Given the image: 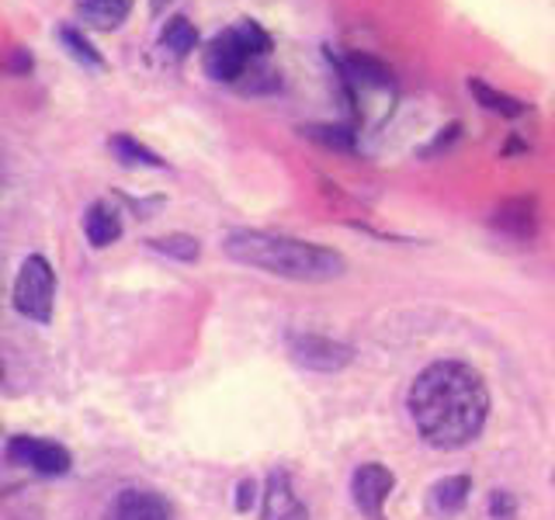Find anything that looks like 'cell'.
<instances>
[{"instance_id": "obj_1", "label": "cell", "mask_w": 555, "mask_h": 520, "mask_svg": "<svg viewBox=\"0 0 555 520\" xmlns=\"http://www.w3.org/2000/svg\"><path fill=\"white\" fill-rule=\"evenodd\" d=\"M410 416L430 447L455 451L479 438L490 416V392L479 372L462 361H438L416 375Z\"/></svg>"}, {"instance_id": "obj_20", "label": "cell", "mask_w": 555, "mask_h": 520, "mask_svg": "<svg viewBox=\"0 0 555 520\" xmlns=\"http://www.w3.org/2000/svg\"><path fill=\"white\" fill-rule=\"evenodd\" d=\"M312 143H320V146H326V150H340V153H347V150H354V129H347V126H306L302 129Z\"/></svg>"}, {"instance_id": "obj_6", "label": "cell", "mask_w": 555, "mask_h": 520, "mask_svg": "<svg viewBox=\"0 0 555 520\" xmlns=\"http://www.w3.org/2000/svg\"><path fill=\"white\" fill-rule=\"evenodd\" d=\"M8 458L14 465H28L35 472L42 476H66L69 472V451L52 444V441H42V438H14L8 444Z\"/></svg>"}, {"instance_id": "obj_22", "label": "cell", "mask_w": 555, "mask_h": 520, "mask_svg": "<svg viewBox=\"0 0 555 520\" xmlns=\"http://www.w3.org/2000/svg\"><path fill=\"white\" fill-rule=\"evenodd\" d=\"M490 517L493 520H514L517 517V499L507 490H493L490 493Z\"/></svg>"}, {"instance_id": "obj_26", "label": "cell", "mask_w": 555, "mask_h": 520, "mask_svg": "<svg viewBox=\"0 0 555 520\" xmlns=\"http://www.w3.org/2000/svg\"><path fill=\"white\" fill-rule=\"evenodd\" d=\"M167 4H170V0H150V11H153V14H160Z\"/></svg>"}, {"instance_id": "obj_14", "label": "cell", "mask_w": 555, "mask_h": 520, "mask_svg": "<svg viewBox=\"0 0 555 520\" xmlns=\"http://www.w3.org/2000/svg\"><path fill=\"white\" fill-rule=\"evenodd\" d=\"M468 493H473V479H468V476H448V479H441L438 485H434L430 510L441 514V517L459 514L468 503Z\"/></svg>"}, {"instance_id": "obj_16", "label": "cell", "mask_w": 555, "mask_h": 520, "mask_svg": "<svg viewBox=\"0 0 555 520\" xmlns=\"http://www.w3.org/2000/svg\"><path fill=\"white\" fill-rule=\"evenodd\" d=\"M468 91H473V98L482 104L486 112H493V115H503V118H520V115L528 112V104L520 101V98L503 94V91H496V87H490V83L479 80V77L468 80Z\"/></svg>"}, {"instance_id": "obj_9", "label": "cell", "mask_w": 555, "mask_h": 520, "mask_svg": "<svg viewBox=\"0 0 555 520\" xmlns=\"http://www.w3.org/2000/svg\"><path fill=\"white\" fill-rule=\"evenodd\" d=\"M170 503L150 490H121L104 520H170Z\"/></svg>"}, {"instance_id": "obj_4", "label": "cell", "mask_w": 555, "mask_h": 520, "mask_svg": "<svg viewBox=\"0 0 555 520\" xmlns=\"http://www.w3.org/2000/svg\"><path fill=\"white\" fill-rule=\"evenodd\" d=\"M52 299H56V274L42 253H31L14 277V309L35 323H49Z\"/></svg>"}, {"instance_id": "obj_7", "label": "cell", "mask_w": 555, "mask_h": 520, "mask_svg": "<svg viewBox=\"0 0 555 520\" xmlns=\"http://www.w3.org/2000/svg\"><path fill=\"white\" fill-rule=\"evenodd\" d=\"M396 485V476L389 472L386 465H361L354 479H351V493H354V503L361 514H369L372 520H382V507H386V499Z\"/></svg>"}, {"instance_id": "obj_11", "label": "cell", "mask_w": 555, "mask_h": 520, "mask_svg": "<svg viewBox=\"0 0 555 520\" xmlns=\"http://www.w3.org/2000/svg\"><path fill=\"white\" fill-rule=\"evenodd\" d=\"M330 60H334V52H330ZM334 66L354 87H389L392 83V69L382 60L369 56V52H351V56L334 60Z\"/></svg>"}, {"instance_id": "obj_19", "label": "cell", "mask_w": 555, "mask_h": 520, "mask_svg": "<svg viewBox=\"0 0 555 520\" xmlns=\"http://www.w3.org/2000/svg\"><path fill=\"white\" fill-rule=\"evenodd\" d=\"M60 42L66 46V52L74 56L77 63L91 66V69H101L104 66V56L91 46V39H83L77 28H60Z\"/></svg>"}, {"instance_id": "obj_3", "label": "cell", "mask_w": 555, "mask_h": 520, "mask_svg": "<svg viewBox=\"0 0 555 520\" xmlns=\"http://www.w3.org/2000/svg\"><path fill=\"white\" fill-rule=\"evenodd\" d=\"M271 52V35L250 17H240L233 28L219 31L202 52L205 74L219 83H240L250 74L257 60H264Z\"/></svg>"}, {"instance_id": "obj_12", "label": "cell", "mask_w": 555, "mask_h": 520, "mask_svg": "<svg viewBox=\"0 0 555 520\" xmlns=\"http://www.w3.org/2000/svg\"><path fill=\"white\" fill-rule=\"evenodd\" d=\"M83 233H87V243L98 250L104 247H112V243L121 236V219L115 212V205L108 202H94L91 208H87V216H83Z\"/></svg>"}, {"instance_id": "obj_8", "label": "cell", "mask_w": 555, "mask_h": 520, "mask_svg": "<svg viewBox=\"0 0 555 520\" xmlns=\"http://www.w3.org/2000/svg\"><path fill=\"white\" fill-rule=\"evenodd\" d=\"M490 225L511 239H534L538 236V202L534 198H507L493 208Z\"/></svg>"}, {"instance_id": "obj_23", "label": "cell", "mask_w": 555, "mask_h": 520, "mask_svg": "<svg viewBox=\"0 0 555 520\" xmlns=\"http://www.w3.org/2000/svg\"><path fill=\"white\" fill-rule=\"evenodd\" d=\"M459 132H462V121H451V126L448 129H441V135L438 139H434V143L424 150V156H438L441 150H448L451 143H455V139H459Z\"/></svg>"}, {"instance_id": "obj_5", "label": "cell", "mask_w": 555, "mask_h": 520, "mask_svg": "<svg viewBox=\"0 0 555 520\" xmlns=\"http://www.w3.org/2000/svg\"><path fill=\"white\" fill-rule=\"evenodd\" d=\"M288 354L295 364H302L309 372H340L354 361V351L340 340H330L320 334H292Z\"/></svg>"}, {"instance_id": "obj_24", "label": "cell", "mask_w": 555, "mask_h": 520, "mask_svg": "<svg viewBox=\"0 0 555 520\" xmlns=\"http://www.w3.org/2000/svg\"><path fill=\"white\" fill-rule=\"evenodd\" d=\"M254 499H257V482H254V479H243V482L236 485V510H240V514H247V510L254 507Z\"/></svg>"}, {"instance_id": "obj_17", "label": "cell", "mask_w": 555, "mask_h": 520, "mask_svg": "<svg viewBox=\"0 0 555 520\" xmlns=\"http://www.w3.org/2000/svg\"><path fill=\"white\" fill-rule=\"evenodd\" d=\"M112 153L118 156L121 164H129V167H167V160H160L153 150H146L143 143H135L132 135H112Z\"/></svg>"}, {"instance_id": "obj_13", "label": "cell", "mask_w": 555, "mask_h": 520, "mask_svg": "<svg viewBox=\"0 0 555 520\" xmlns=\"http://www.w3.org/2000/svg\"><path fill=\"white\" fill-rule=\"evenodd\" d=\"M132 4L135 0H77V14L83 25L112 31L132 14Z\"/></svg>"}, {"instance_id": "obj_18", "label": "cell", "mask_w": 555, "mask_h": 520, "mask_svg": "<svg viewBox=\"0 0 555 520\" xmlns=\"http://www.w3.org/2000/svg\"><path fill=\"white\" fill-rule=\"evenodd\" d=\"M150 247L156 253H167V257H178V260H198L202 257V243L188 233H170V236H160V239H150Z\"/></svg>"}, {"instance_id": "obj_21", "label": "cell", "mask_w": 555, "mask_h": 520, "mask_svg": "<svg viewBox=\"0 0 555 520\" xmlns=\"http://www.w3.org/2000/svg\"><path fill=\"white\" fill-rule=\"evenodd\" d=\"M278 87H282V77L264 74V69H250L247 80H240V91H247V94H268V91H278Z\"/></svg>"}, {"instance_id": "obj_10", "label": "cell", "mask_w": 555, "mask_h": 520, "mask_svg": "<svg viewBox=\"0 0 555 520\" xmlns=\"http://www.w3.org/2000/svg\"><path fill=\"white\" fill-rule=\"evenodd\" d=\"M264 520H309L302 499L295 496L292 479L285 472H271L268 476V490H264Z\"/></svg>"}, {"instance_id": "obj_2", "label": "cell", "mask_w": 555, "mask_h": 520, "mask_svg": "<svg viewBox=\"0 0 555 520\" xmlns=\"http://www.w3.org/2000/svg\"><path fill=\"white\" fill-rule=\"evenodd\" d=\"M222 250L230 253L236 264L257 268L274 277H288V282H334L347 271V260L320 247L309 239H292V236H274L260 230H236L222 239Z\"/></svg>"}, {"instance_id": "obj_15", "label": "cell", "mask_w": 555, "mask_h": 520, "mask_svg": "<svg viewBox=\"0 0 555 520\" xmlns=\"http://www.w3.org/2000/svg\"><path fill=\"white\" fill-rule=\"evenodd\" d=\"M160 49L170 52L173 60H184L198 49V28L184 14H173L160 31Z\"/></svg>"}, {"instance_id": "obj_25", "label": "cell", "mask_w": 555, "mask_h": 520, "mask_svg": "<svg viewBox=\"0 0 555 520\" xmlns=\"http://www.w3.org/2000/svg\"><path fill=\"white\" fill-rule=\"evenodd\" d=\"M11 66H14V69H25V74H28V69H31V52H28V49H17V52H14V60H11Z\"/></svg>"}]
</instances>
